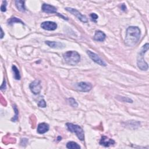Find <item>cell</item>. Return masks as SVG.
<instances>
[{
	"mask_svg": "<svg viewBox=\"0 0 149 149\" xmlns=\"http://www.w3.org/2000/svg\"><path fill=\"white\" fill-rule=\"evenodd\" d=\"M75 86L77 90L82 92H88L92 88L91 84L83 81L77 83Z\"/></svg>",
	"mask_w": 149,
	"mask_h": 149,
	"instance_id": "cell-8",
	"label": "cell"
},
{
	"mask_svg": "<svg viewBox=\"0 0 149 149\" xmlns=\"http://www.w3.org/2000/svg\"><path fill=\"white\" fill-rule=\"evenodd\" d=\"M6 5H7V2L6 1H3L2 2V3L1 6V10L2 12H5L6 10Z\"/></svg>",
	"mask_w": 149,
	"mask_h": 149,
	"instance_id": "cell-22",
	"label": "cell"
},
{
	"mask_svg": "<svg viewBox=\"0 0 149 149\" xmlns=\"http://www.w3.org/2000/svg\"><path fill=\"white\" fill-rule=\"evenodd\" d=\"M119 97H120V98H117V99H118L120 101H124V102H130V103H132L133 102V101L132 99L129 98H127V97H120V96H118Z\"/></svg>",
	"mask_w": 149,
	"mask_h": 149,
	"instance_id": "cell-20",
	"label": "cell"
},
{
	"mask_svg": "<svg viewBox=\"0 0 149 149\" xmlns=\"http://www.w3.org/2000/svg\"><path fill=\"white\" fill-rule=\"evenodd\" d=\"M30 88L34 94H38L40 93L41 90V83L39 80H35L30 84Z\"/></svg>",
	"mask_w": 149,
	"mask_h": 149,
	"instance_id": "cell-7",
	"label": "cell"
},
{
	"mask_svg": "<svg viewBox=\"0 0 149 149\" xmlns=\"http://www.w3.org/2000/svg\"><path fill=\"white\" fill-rule=\"evenodd\" d=\"M12 72L13 73V77L16 80H20V72L19 71V69L15 65H13L12 67Z\"/></svg>",
	"mask_w": 149,
	"mask_h": 149,
	"instance_id": "cell-16",
	"label": "cell"
},
{
	"mask_svg": "<svg viewBox=\"0 0 149 149\" xmlns=\"http://www.w3.org/2000/svg\"><path fill=\"white\" fill-rule=\"evenodd\" d=\"M148 44L146 43L144 45L140 52L137 55V64L139 69L142 70H147L148 68V65L147 63L144 60V54L148 51Z\"/></svg>",
	"mask_w": 149,
	"mask_h": 149,
	"instance_id": "cell-2",
	"label": "cell"
},
{
	"mask_svg": "<svg viewBox=\"0 0 149 149\" xmlns=\"http://www.w3.org/2000/svg\"><path fill=\"white\" fill-rule=\"evenodd\" d=\"M15 23H20L22 24H24V23L20 19H18V18L15 17H11L8 20V24H12Z\"/></svg>",
	"mask_w": 149,
	"mask_h": 149,
	"instance_id": "cell-18",
	"label": "cell"
},
{
	"mask_svg": "<svg viewBox=\"0 0 149 149\" xmlns=\"http://www.w3.org/2000/svg\"><path fill=\"white\" fill-rule=\"evenodd\" d=\"M41 27L47 30H54L57 28V24L54 22L46 21L41 24Z\"/></svg>",
	"mask_w": 149,
	"mask_h": 149,
	"instance_id": "cell-9",
	"label": "cell"
},
{
	"mask_svg": "<svg viewBox=\"0 0 149 149\" xmlns=\"http://www.w3.org/2000/svg\"><path fill=\"white\" fill-rule=\"evenodd\" d=\"M90 16H91V17L93 19V20H95L96 19H98V15H97V14H95V13H91V15H90Z\"/></svg>",
	"mask_w": 149,
	"mask_h": 149,
	"instance_id": "cell-24",
	"label": "cell"
},
{
	"mask_svg": "<svg viewBox=\"0 0 149 149\" xmlns=\"http://www.w3.org/2000/svg\"><path fill=\"white\" fill-rule=\"evenodd\" d=\"M45 44L48 45L49 47L52 48H56V49H62L65 47V44L60 42H55V41H46Z\"/></svg>",
	"mask_w": 149,
	"mask_h": 149,
	"instance_id": "cell-11",
	"label": "cell"
},
{
	"mask_svg": "<svg viewBox=\"0 0 149 149\" xmlns=\"http://www.w3.org/2000/svg\"><path fill=\"white\" fill-rule=\"evenodd\" d=\"M13 109H14V111L15 112V115L14 116V117L11 119V120L12 122H15L16 120H17V116H18V109L16 107V106L15 105H13Z\"/></svg>",
	"mask_w": 149,
	"mask_h": 149,
	"instance_id": "cell-21",
	"label": "cell"
},
{
	"mask_svg": "<svg viewBox=\"0 0 149 149\" xmlns=\"http://www.w3.org/2000/svg\"><path fill=\"white\" fill-rule=\"evenodd\" d=\"M68 101L69 103V104L72 106L73 107H77L78 106V104L77 103V102L76 101V100L73 98H70L69 99H68Z\"/></svg>",
	"mask_w": 149,
	"mask_h": 149,
	"instance_id": "cell-19",
	"label": "cell"
},
{
	"mask_svg": "<svg viewBox=\"0 0 149 149\" xmlns=\"http://www.w3.org/2000/svg\"><path fill=\"white\" fill-rule=\"evenodd\" d=\"M115 143V142L113 139H109L105 136H102L100 141V144L105 147H109L111 145L114 144Z\"/></svg>",
	"mask_w": 149,
	"mask_h": 149,
	"instance_id": "cell-10",
	"label": "cell"
},
{
	"mask_svg": "<svg viewBox=\"0 0 149 149\" xmlns=\"http://www.w3.org/2000/svg\"><path fill=\"white\" fill-rule=\"evenodd\" d=\"M87 53L88 54V55L89 56V57L95 63H97V64L101 65V66H105L107 65L106 63L95 53L91 51H87Z\"/></svg>",
	"mask_w": 149,
	"mask_h": 149,
	"instance_id": "cell-5",
	"label": "cell"
},
{
	"mask_svg": "<svg viewBox=\"0 0 149 149\" xmlns=\"http://www.w3.org/2000/svg\"><path fill=\"white\" fill-rule=\"evenodd\" d=\"M66 147L69 149H79L80 148V146L74 141H69L66 144Z\"/></svg>",
	"mask_w": 149,
	"mask_h": 149,
	"instance_id": "cell-17",
	"label": "cell"
},
{
	"mask_svg": "<svg viewBox=\"0 0 149 149\" xmlns=\"http://www.w3.org/2000/svg\"><path fill=\"white\" fill-rule=\"evenodd\" d=\"M41 9H42V10L44 11V12H46V13H56V10H57V9L54 6H52V5H50L49 4H46V3H44L42 5V7H41Z\"/></svg>",
	"mask_w": 149,
	"mask_h": 149,
	"instance_id": "cell-12",
	"label": "cell"
},
{
	"mask_svg": "<svg viewBox=\"0 0 149 149\" xmlns=\"http://www.w3.org/2000/svg\"><path fill=\"white\" fill-rule=\"evenodd\" d=\"M106 36L105 33L100 30H97L95 32V34L94 36V39L95 41H103L105 39Z\"/></svg>",
	"mask_w": 149,
	"mask_h": 149,
	"instance_id": "cell-14",
	"label": "cell"
},
{
	"mask_svg": "<svg viewBox=\"0 0 149 149\" xmlns=\"http://www.w3.org/2000/svg\"><path fill=\"white\" fill-rule=\"evenodd\" d=\"M15 5L17 9L21 12H24L26 8L24 7V1L17 0L15 1Z\"/></svg>",
	"mask_w": 149,
	"mask_h": 149,
	"instance_id": "cell-15",
	"label": "cell"
},
{
	"mask_svg": "<svg viewBox=\"0 0 149 149\" xmlns=\"http://www.w3.org/2000/svg\"><path fill=\"white\" fill-rule=\"evenodd\" d=\"M49 126L48 124L46 123H41L38 125L37 131L40 134H43L47 132L49 130Z\"/></svg>",
	"mask_w": 149,
	"mask_h": 149,
	"instance_id": "cell-13",
	"label": "cell"
},
{
	"mask_svg": "<svg viewBox=\"0 0 149 149\" xmlns=\"http://www.w3.org/2000/svg\"><path fill=\"white\" fill-rule=\"evenodd\" d=\"M1 38H2L3 37V31L2 30V29L1 28Z\"/></svg>",
	"mask_w": 149,
	"mask_h": 149,
	"instance_id": "cell-26",
	"label": "cell"
},
{
	"mask_svg": "<svg viewBox=\"0 0 149 149\" xmlns=\"http://www.w3.org/2000/svg\"><path fill=\"white\" fill-rule=\"evenodd\" d=\"M140 38V30L139 28L136 26H129L126 30L125 43L127 46H133L139 41Z\"/></svg>",
	"mask_w": 149,
	"mask_h": 149,
	"instance_id": "cell-1",
	"label": "cell"
},
{
	"mask_svg": "<svg viewBox=\"0 0 149 149\" xmlns=\"http://www.w3.org/2000/svg\"><path fill=\"white\" fill-rule=\"evenodd\" d=\"M68 129L73 133H74L77 137L81 141H83L84 139V133L83 129L77 125H74L71 123H67L66 124Z\"/></svg>",
	"mask_w": 149,
	"mask_h": 149,
	"instance_id": "cell-4",
	"label": "cell"
},
{
	"mask_svg": "<svg viewBox=\"0 0 149 149\" xmlns=\"http://www.w3.org/2000/svg\"><path fill=\"white\" fill-rule=\"evenodd\" d=\"M63 57L66 62L70 65H75L80 59L79 54L74 51H69L66 52L63 54Z\"/></svg>",
	"mask_w": 149,
	"mask_h": 149,
	"instance_id": "cell-3",
	"label": "cell"
},
{
	"mask_svg": "<svg viewBox=\"0 0 149 149\" xmlns=\"http://www.w3.org/2000/svg\"><path fill=\"white\" fill-rule=\"evenodd\" d=\"M65 9L67 11H68L69 12H70V13H72V15L76 16L81 22H82L83 23L87 22V18L86 17V16H84V15H83L77 9H74V8H68V7L66 8Z\"/></svg>",
	"mask_w": 149,
	"mask_h": 149,
	"instance_id": "cell-6",
	"label": "cell"
},
{
	"mask_svg": "<svg viewBox=\"0 0 149 149\" xmlns=\"http://www.w3.org/2000/svg\"><path fill=\"white\" fill-rule=\"evenodd\" d=\"M46 105H47L46 102L44 101V100H43V99L41 100L38 103V106L41 108H45V107H46Z\"/></svg>",
	"mask_w": 149,
	"mask_h": 149,
	"instance_id": "cell-23",
	"label": "cell"
},
{
	"mask_svg": "<svg viewBox=\"0 0 149 149\" xmlns=\"http://www.w3.org/2000/svg\"><path fill=\"white\" fill-rule=\"evenodd\" d=\"M121 8H122V9L123 10H125L126 9V6H125L124 4H122V5Z\"/></svg>",
	"mask_w": 149,
	"mask_h": 149,
	"instance_id": "cell-25",
	"label": "cell"
}]
</instances>
